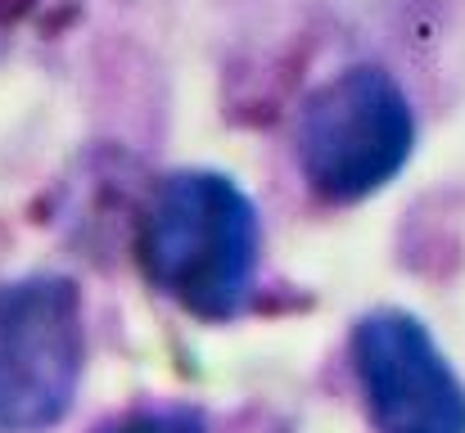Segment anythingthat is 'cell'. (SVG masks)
<instances>
[{
	"mask_svg": "<svg viewBox=\"0 0 465 433\" xmlns=\"http://www.w3.org/2000/svg\"><path fill=\"white\" fill-rule=\"evenodd\" d=\"M82 298L64 276L0 285V429L36 433L68 416L82 384Z\"/></svg>",
	"mask_w": 465,
	"mask_h": 433,
	"instance_id": "3",
	"label": "cell"
},
{
	"mask_svg": "<svg viewBox=\"0 0 465 433\" xmlns=\"http://www.w3.org/2000/svg\"><path fill=\"white\" fill-rule=\"evenodd\" d=\"M352 366L375 433H465V384L416 316H361L352 330Z\"/></svg>",
	"mask_w": 465,
	"mask_h": 433,
	"instance_id": "4",
	"label": "cell"
},
{
	"mask_svg": "<svg viewBox=\"0 0 465 433\" xmlns=\"http://www.w3.org/2000/svg\"><path fill=\"white\" fill-rule=\"evenodd\" d=\"M100 433H203V425L190 411H145V416H127L118 425H104Z\"/></svg>",
	"mask_w": 465,
	"mask_h": 433,
	"instance_id": "5",
	"label": "cell"
},
{
	"mask_svg": "<svg viewBox=\"0 0 465 433\" xmlns=\"http://www.w3.org/2000/svg\"><path fill=\"white\" fill-rule=\"evenodd\" d=\"M136 253L158 293L203 320H231L258 276L262 226L231 176L190 167L158 181Z\"/></svg>",
	"mask_w": 465,
	"mask_h": 433,
	"instance_id": "1",
	"label": "cell"
},
{
	"mask_svg": "<svg viewBox=\"0 0 465 433\" xmlns=\"http://www.w3.org/2000/svg\"><path fill=\"white\" fill-rule=\"evenodd\" d=\"M416 149L407 91L375 64H352L321 82L294 123V158L330 203H357L384 190Z\"/></svg>",
	"mask_w": 465,
	"mask_h": 433,
	"instance_id": "2",
	"label": "cell"
}]
</instances>
